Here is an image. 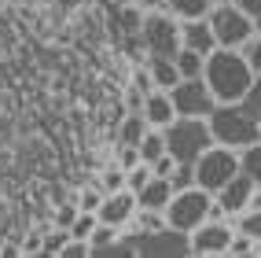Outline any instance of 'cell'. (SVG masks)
<instances>
[{
  "instance_id": "obj_1",
  "label": "cell",
  "mask_w": 261,
  "mask_h": 258,
  "mask_svg": "<svg viewBox=\"0 0 261 258\" xmlns=\"http://www.w3.org/2000/svg\"><path fill=\"white\" fill-rule=\"evenodd\" d=\"M202 81L210 85V92L217 103H243L254 85V71L247 56L239 48H214L206 56V66H202Z\"/></svg>"
},
{
  "instance_id": "obj_2",
  "label": "cell",
  "mask_w": 261,
  "mask_h": 258,
  "mask_svg": "<svg viewBox=\"0 0 261 258\" xmlns=\"http://www.w3.org/2000/svg\"><path fill=\"white\" fill-rule=\"evenodd\" d=\"M206 126H210L214 144L236 148V151L261 140V118L247 107V103H217V107L206 114Z\"/></svg>"
},
{
  "instance_id": "obj_3",
  "label": "cell",
  "mask_w": 261,
  "mask_h": 258,
  "mask_svg": "<svg viewBox=\"0 0 261 258\" xmlns=\"http://www.w3.org/2000/svg\"><path fill=\"white\" fill-rule=\"evenodd\" d=\"M166 225L177 229V232H191L195 225H202L206 218H217V203H214V192H206V188L191 184V188H180V192H173L169 203H166Z\"/></svg>"
},
{
  "instance_id": "obj_4",
  "label": "cell",
  "mask_w": 261,
  "mask_h": 258,
  "mask_svg": "<svg viewBox=\"0 0 261 258\" xmlns=\"http://www.w3.org/2000/svg\"><path fill=\"white\" fill-rule=\"evenodd\" d=\"M162 133H166V151L173 155V162H195L199 155L214 144L206 118H180L177 114Z\"/></svg>"
},
{
  "instance_id": "obj_5",
  "label": "cell",
  "mask_w": 261,
  "mask_h": 258,
  "mask_svg": "<svg viewBox=\"0 0 261 258\" xmlns=\"http://www.w3.org/2000/svg\"><path fill=\"white\" fill-rule=\"evenodd\" d=\"M140 44H144V56H177V48H180V19L169 15L166 8L144 11Z\"/></svg>"
},
{
  "instance_id": "obj_6",
  "label": "cell",
  "mask_w": 261,
  "mask_h": 258,
  "mask_svg": "<svg viewBox=\"0 0 261 258\" xmlns=\"http://www.w3.org/2000/svg\"><path fill=\"white\" fill-rule=\"evenodd\" d=\"M206 22H210L214 37L221 48H243L250 37H254V19L243 8H236L232 0H224V4H214L206 11Z\"/></svg>"
},
{
  "instance_id": "obj_7",
  "label": "cell",
  "mask_w": 261,
  "mask_h": 258,
  "mask_svg": "<svg viewBox=\"0 0 261 258\" xmlns=\"http://www.w3.org/2000/svg\"><path fill=\"white\" fill-rule=\"evenodd\" d=\"M191 166H195V184L206 192H217L221 184H228L239 174V151L224 144H210Z\"/></svg>"
},
{
  "instance_id": "obj_8",
  "label": "cell",
  "mask_w": 261,
  "mask_h": 258,
  "mask_svg": "<svg viewBox=\"0 0 261 258\" xmlns=\"http://www.w3.org/2000/svg\"><path fill=\"white\" fill-rule=\"evenodd\" d=\"M236 236L232 218H206L202 225H195L188 232V254H202V258H214V254H228V244Z\"/></svg>"
},
{
  "instance_id": "obj_9",
  "label": "cell",
  "mask_w": 261,
  "mask_h": 258,
  "mask_svg": "<svg viewBox=\"0 0 261 258\" xmlns=\"http://www.w3.org/2000/svg\"><path fill=\"white\" fill-rule=\"evenodd\" d=\"M169 100H173V107H177L180 118H206V114L217 107L210 85H206L202 78H180L169 89Z\"/></svg>"
},
{
  "instance_id": "obj_10",
  "label": "cell",
  "mask_w": 261,
  "mask_h": 258,
  "mask_svg": "<svg viewBox=\"0 0 261 258\" xmlns=\"http://www.w3.org/2000/svg\"><path fill=\"white\" fill-rule=\"evenodd\" d=\"M254 196H257V184L239 170L228 184H221L217 192H214V203H217V210H221L224 218H239V214L254 203Z\"/></svg>"
},
{
  "instance_id": "obj_11",
  "label": "cell",
  "mask_w": 261,
  "mask_h": 258,
  "mask_svg": "<svg viewBox=\"0 0 261 258\" xmlns=\"http://www.w3.org/2000/svg\"><path fill=\"white\" fill-rule=\"evenodd\" d=\"M136 214V192L133 188H118V192H103V203L96 218L103 221V225H114V229H125L129 221Z\"/></svg>"
},
{
  "instance_id": "obj_12",
  "label": "cell",
  "mask_w": 261,
  "mask_h": 258,
  "mask_svg": "<svg viewBox=\"0 0 261 258\" xmlns=\"http://www.w3.org/2000/svg\"><path fill=\"white\" fill-rule=\"evenodd\" d=\"M144 254H188V232H177V229H154V232H140V247Z\"/></svg>"
},
{
  "instance_id": "obj_13",
  "label": "cell",
  "mask_w": 261,
  "mask_h": 258,
  "mask_svg": "<svg viewBox=\"0 0 261 258\" xmlns=\"http://www.w3.org/2000/svg\"><path fill=\"white\" fill-rule=\"evenodd\" d=\"M140 114H144L147 126L166 129L173 118H177V107H173V100H169L166 89H151V92H144V100H140Z\"/></svg>"
},
{
  "instance_id": "obj_14",
  "label": "cell",
  "mask_w": 261,
  "mask_h": 258,
  "mask_svg": "<svg viewBox=\"0 0 261 258\" xmlns=\"http://www.w3.org/2000/svg\"><path fill=\"white\" fill-rule=\"evenodd\" d=\"M180 48H191L199 52V56H210V52L217 48V37L206 19H184L180 22Z\"/></svg>"
},
{
  "instance_id": "obj_15",
  "label": "cell",
  "mask_w": 261,
  "mask_h": 258,
  "mask_svg": "<svg viewBox=\"0 0 261 258\" xmlns=\"http://www.w3.org/2000/svg\"><path fill=\"white\" fill-rule=\"evenodd\" d=\"M169 196H173L169 177H159V174H154V177L140 188V192H136V206H144V210H166Z\"/></svg>"
},
{
  "instance_id": "obj_16",
  "label": "cell",
  "mask_w": 261,
  "mask_h": 258,
  "mask_svg": "<svg viewBox=\"0 0 261 258\" xmlns=\"http://www.w3.org/2000/svg\"><path fill=\"white\" fill-rule=\"evenodd\" d=\"M144 66H147V74L154 81V89H173V85L180 81V71H177V63H173V56H144Z\"/></svg>"
},
{
  "instance_id": "obj_17",
  "label": "cell",
  "mask_w": 261,
  "mask_h": 258,
  "mask_svg": "<svg viewBox=\"0 0 261 258\" xmlns=\"http://www.w3.org/2000/svg\"><path fill=\"white\" fill-rule=\"evenodd\" d=\"M232 225H236V232H243V236H250L254 244L261 247V192L254 196V203L243 210L239 218H232Z\"/></svg>"
},
{
  "instance_id": "obj_18",
  "label": "cell",
  "mask_w": 261,
  "mask_h": 258,
  "mask_svg": "<svg viewBox=\"0 0 261 258\" xmlns=\"http://www.w3.org/2000/svg\"><path fill=\"white\" fill-rule=\"evenodd\" d=\"M136 151H140V159H144V162H159L162 155H169V151H166V133H162V129H154V126H147V133L140 136Z\"/></svg>"
},
{
  "instance_id": "obj_19",
  "label": "cell",
  "mask_w": 261,
  "mask_h": 258,
  "mask_svg": "<svg viewBox=\"0 0 261 258\" xmlns=\"http://www.w3.org/2000/svg\"><path fill=\"white\" fill-rule=\"evenodd\" d=\"M147 133V122H144V114L140 111H129L125 118H121V126H118V148L121 144H140V136Z\"/></svg>"
},
{
  "instance_id": "obj_20",
  "label": "cell",
  "mask_w": 261,
  "mask_h": 258,
  "mask_svg": "<svg viewBox=\"0 0 261 258\" xmlns=\"http://www.w3.org/2000/svg\"><path fill=\"white\" fill-rule=\"evenodd\" d=\"M214 8V0H166V11L177 19H206V11Z\"/></svg>"
},
{
  "instance_id": "obj_21",
  "label": "cell",
  "mask_w": 261,
  "mask_h": 258,
  "mask_svg": "<svg viewBox=\"0 0 261 258\" xmlns=\"http://www.w3.org/2000/svg\"><path fill=\"white\" fill-rule=\"evenodd\" d=\"M118 240H121V229H114V225H99L92 229V236H89V247H92V254H111L114 247H118Z\"/></svg>"
},
{
  "instance_id": "obj_22",
  "label": "cell",
  "mask_w": 261,
  "mask_h": 258,
  "mask_svg": "<svg viewBox=\"0 0 261 258\" xmlns=\"http://www.w3.org/2000/svg\"><path fill=\"white\" fill-rule=\"evenodd\" d=\"M173 63H177L180 78H202L206 56H199V52H191V48H177V56H173Z\"/></svg>"
},
{
  "instance_id": "obj_23",
  "label": "cell",
  "mask_w": 261,
  "mask_h": 258,
  "mask_svg": "<svg viewBox=\"0 0 261 258\" xmlns=\"http://www.w3.org/2000/svg\"><path fill=\"white\" fill-rule=\"evenodd\" d=\"M239 170L261 188V140H254L250 148H243V151H239Z\"/></svg>"
},
{
  "instance_id": "obj_24",
  "label": "cell",
  "mask_w": 261,
  "mask_h": 258,
  "mask_svg": "<svg viewBox=\"0 0 261 258\" xmlns=\"http://www.w3.org/2000/svg\"><path fill=\"white\" fill-rule=\"evenodd\" d=\"M151 177H154L151 162H144V159H140L136 166H129V170H125V188H133V192H140V188H144V184H147Z\"/></svg>"
},
{
  "instance_id": "obj_25",
  "label": "cell",
  "mask_w": 261,
  "mask_h": 258,
  "mask_svg": "<svg viewBox=\"0 0 261 258\" xmlns=\"http://www.w3.org/2000/svg\"><path fill=\"white\" fill-rule=\"evenodd\" d=\"M169 184H173V192L191 188V184H195V166H191V162H173V170H169Z\"/></svg>"
},
{
  "instance_id": "obj_26",
  "label": "cell",
  "mask_w": 261,
  "mask_h": 258,
  "mask_svg": "<svg viewBox=\"0 0 261 258\" xmlns=\"http://www.w3.org/2000/svg\"><path fill=\"white\" fill-rule=\"evenodd\" d=\"M74 203H77V210H99V203H103V188L99 184H85L81 192L74 196Z\"/></svg>"
},
{
  "instance_id": "obj_27",
  "label": "cell",
  "mask_w": 261,
  "mask_h": 258,
  "mask_svg": "<svg viewBox=\"0 0 261 258\" xmlns=\"http://www.w3.org/2000/svg\"><path fill=\"white\" fill-rule=\"evenodd\" d=\"M96 184L103 188V192H118V188H125V170L114 162V166H107V170L99 174V181H96Z\"/></svg>"
},
{
  "instance_id": "obj_28",
  "label": "cell",
  "mask_w": 261,
  "mask_h": 258,
  "mask_svg": "<svg viewBox=\"0 0 261 258\" xmlns=\"http://www.w3.org/2000/svg\"><path fill=\"white\" fill-rule=\"evenodd\" d=\"M243 56H247V63H250V71H254V78H261V33H254V37L239 48Z\"/></svg>"
},
{
  "instance_id": "obj_29",
  "label": "cell",
  "mask_w": 261,
  "mask_h": 258,
  "mask_svg": "<svg viewBox=\"0 0 261 258\" xmlns=\"http://www.w3.org/2000/svg\"><path fill=\"white\" fill-rule=\"evenodd\" d=\"M66 240H70V229H59V225H51V232L44 236V254H59L66 247Z\"/></svg>"
},
{
  "instance_id": "obj_30",
  "label": "cell",
  "mask_w": 261,
  "mask_h": 258,
  "mask_svg": "<svg viewBox=\"0 0 261 258\" xmlns=\"http://www.w3.org/2000/svg\"><path fill=\"white\" fill-rule=\"evenodd\" d=\"M74 214H77V203H74V199H66V203H59V206H56V214H51V225H59V229H70Z\"/></svg>"
},
{
  "instance_id": "obj_31",
  "label": "cell",
  "mask_w": 261,
  "mask_h": 258,
  "mask_svg": "<svg viewBox=\"0 0 261 258\" xmlns=\"http://www.w3.org/2000/svg\"><path fill=\"white\" fill-rule=\"evenodd\" d=\"M257 251H261V247L254 244L250 236H243V232H236L232 244H228V254H257Z\"/></svg>"
},
{
  "instance_id": "obj_32",
  "label": "cell",
  "mask_w": 261,
  "mask_h": 258,
  "mask_svg": "<svg viewBox=\"0 0 261 258\" xmlns=\"http://www.w3.org/2000/svg\"><path fill=\"white\" fill-rule=\"evenodd\" d=\"M85 254H92V247H89V240H66V247L59 251V258H85Z\"/></svg>"
},
{
  "instance_id": "obj_33",
  "label": "cell",
  "mask_w": 261,
  "mask_h": 258,
  "mask_svg": "<svg viewBox=\"0 0 261 258\" xmlns=\"http://www.w3.org/2000/svg\"><path fill=\"white\" fill-rule=\"evenodd\" d=\"M19 254H44V236L41 232H30L19 244Z\"/></svg>"
},
{
  "instance_id": "obj_34",
  "label": "cell",
  "mask_w": 261,
  "mask_h": 258,
  "mask_svg": "<svg viewBox=\"0 0 261 258\" xmlns=\"http://www.w3.org/2000/svg\"><path fill=\"white\" fill-rule=\"evenodd\" d=\"M136 162H140V151H136L133 144H121V148H118V166L129 170V166H136Z\"/></svg>"
},
{
  "instance_id": "obj_35",
  "label": "cell",
  "mask_w": 261,
  "mask_h": 258,
  "mask_svg": "<svg viewBox=\"0 0 261 258\" xmlns=\"http://www.w3.org/2000/svg\"><path fill=\"white\" fill-rule=\"evenodd\" d=\"M133 89H140V92H151V89H154L147 66H136V71H133Z\"/></svg>"
},
{
  "instance_id": "obj_36",
  "label": "cell",
  "mask_w": 261,
  "mask_h": 258,
  "mask_svg": "<svg viewBox=\"0 0 261 258\" xmlns=\"http://www.w3.org/2000/svg\"><path fill=\"white\" fill-rule=\"evenodd\" d=\"M243 103H247V107L261 118V78H254V85H250V92H247V100H243Z\"/></svg>"
},
{
  "instance_id": "obj_37",
  "label": "cell",
  "mask_w": 261,
  "mask_h": 258,
  "mask_svg": "<svg viewBox=\"0 0 261 258\" xmlns=\"http://www.w3.org/2000/svg\"><path fill=\"white\" fill-rule=\"evenodd\" d=\"M114 4H136L140 11H154V8H166V0H114Z\"/></svg>"
},
{
  "instance_id": "obj_38",
  "label": "cell",
  "mask_w": 261,
  "mask_h": 258,
  "mask_svg": "<svg viewBox=\"0 0 261 258\" xmlns=\"http://www.w3.org/2000/svg\"><path fill=\"white\" fill-rule=\"evenodd\" d=\"M232 4L243 8V11L250 15V19H257V15H261V0H232Z\"/></svg>"
},
{
  "instance_id": "obj_39",
  "label": "cell",
  "mask_w": 261,
  "mask_h": 258,
  "mask_svg": "<svg viewBox=\"0 0 261 258\" xmlns=\"http://www.w3.org/2000/svg\"><path fill=\"white\" fill-rule=\"evenodd\" d=\"M254 33H261V15H257V19H254Z\"/></svg>"
},
{
  "instance_id": "obj_40",
  "label": "cell",
  "mask_w": 261,
  "mask_h": 258,
  "mask_svg": "<svg viewBox=\"0 0 261 258\" xmlns=\"http://www.w3.org/2000/svg\"><path fill=\"white\" fill-rule=\"evenodd\" d=\"M214 4H224V0H214Z\"/></svg>"
},
{
  "instance_id": "obj_41",
  "label": "cell",
  "mask_w": 261,
  "mask_h": 258,
  "mask_svg": "<svg viewBox=\"0 0 261 258\" xmlns=\"http://www.w3.org/2000/svg\"><path fill=\"white\" fill-rule=\"evenodd\" d=\"M257 192H261V188H257Z\"/></svg>"
}]
</instances>
